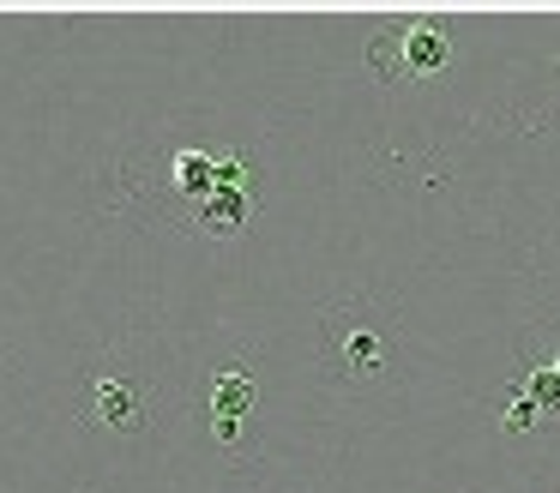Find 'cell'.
Instances as JSON below:
<instances>
[{
	"label": "cell",
	"mask_w": 560,
	"mask_h": 493,
	"mask_svg": "<svg viewBox=\"0 0 560 493\" xmlns=\"http://www.w3.org/2000/svg\"><path fill=\"white\" fill-rule=\"evenodd\" d=\"M259 403V373L247 355L223 361L218 379H211V433L218 445H242V415H254Z\"/></svg>",
	"instance_id": "obj_4"
},
{
	"label": "cell",
	"mask_w": 560,
	"mask_h": 493,
	"mask_svg": "<svg viewBox=\"0 0 560 493\" xmlns=\"http://www.w3.org/2000/svg\"><path fill=\"white\" fill-rule=\"evenodd\" d=\"M548 361H555V367H560V337H555V349H548Z\"/></svg>",
	"instance_id": "obj_8"
},
{
	"label": "cell",
	"mask_w": 560,
	"mask_h": 493,
	"mask_svg": "<svg viewBox=\"0 0 560 493\" xmlns=\"http://www.w3.org/2000/svg\"><path fill=\"white\" fill-rule=\"evenodd\" d=\"M326 373L338 385H380L398 373V307L380 295H343L319 319Z\"/></svg>",
	"instance_id": "obj_1"
},
{
	"label": "cell",
	"mask_w": 560,
	"mask_h": 493,
	"mask_svg": "<svg viewBox=\"0 0 560 493\" xmlns=\"http://www.w3.org/2000/svg\"><path fill=\"white\" fill-rule=\"evenodd\" d=\"M524 391L536 397V409H542V421H560V367L548 355H530L524 361Z\"/></svg>",
	"instance_id": "obj_6"
},
{
	"label": "cell",
	"mask_w": 560,
	"mask_h": 493,
	"mask_svg": "<svg viewBox=\"0 0 560 493\" xmlns=\"http://www.w3.org/2000/svg\"><path fill=\"white\" fill-rule=\"evenodd\" d=\"M536 421H542V409H536V397L524 391V385H512V391H506V409H500V427H506V433H530Z\"/></svg>",
	"instance_id": "obj_7"
},
{
	"label": "cell",
	"mask_w": 560,
	"mask_h": 493,
	"mask_svg": "<svg viewBox=\"0 0 560 493\" xmlns=\"http://www.w3.org/2000/svg\"><path fill=\"white\" fill-rule=\"evenodd\" d=\"M170 187L182 192V199H194V204H206L211 199V187H218V156L211 151H175L170 156Z\"/></svg>",
	"instance_id": "obj_5"
},
{
	"label": "cell",
	"mask_w": 560,
	"mask_h": 493,
	"mask_svg": "<svg viewBox=\"0 0 560 493\" xmlns=\"http://www.w3.org/2000/svg\"><path fill=\"white\" fill-rule=\"evenodd\" d=\"M452 55H458V43H452L446 19H404V24H392V31H380L374 43H368V67L386 84L392 79H404V84L440 79V72L452 67Z\"/></svg>",
	"instance_id": "obj_2"
},
{
	"label": "cell",
	"mask_w": 560,
	"mask_h": 493,
	"mask_svg": "<svg viewBox=\"0 0 560 493\" xmlns=\"http://www.w3.org/2000/svg\"><path fill=\"white\" fill-rule=\"evenodd\" d=\"M79 421H85V427H109V433H139L151 421V385L139 367H127V349H109V355L85 373Z\"/></svg>",
	"instance_id": "obj_3"
}]
</instances>
